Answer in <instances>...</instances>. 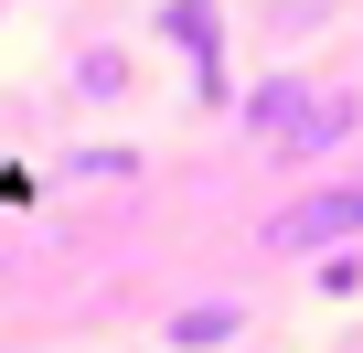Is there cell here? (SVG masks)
<instances>
[{"label":"cell","instance_id":"cell-1","mask_svg":"<svg viewBox=\"0 0 363 353\" xmlns=\"http://www.w3.org/2000/svg\"><path fill=\"white\" fill-rule=\"evenodd\" d=\"M342 236H363V183H331V193H299L289 214H267V257H310Z\"/></svg>","mask_w":363,"mask_h":353},{"label":"cell","instance_id":"cell-2","mask_svg":"<svg viewBox=\"0 0 363 353\" xmlns=\"http://www.w3.org/2000/svg\"><path fill=\"white\" fill-rule=\"evenodd\" d=\"M160 33L193 54L203 97H235V86H225V22H214V0H160Z\"/></svg>","mask_w":363,"mask_h":353},{"label":"cell","instance_id":"cell-3","mask_svg":"<svg viewBox=\"0 0 363 353\" xmlns=\"http://www.w3.org/2000/svg\"><path fill=\"white\" fill-rule=\"evenodd\" d=\"M352 129H363V97H352V86H331V97H310V107H299V129L278 139V161H320V150H342Z\"/></svg>","mask_w":363,"mask_h":353},{"label":"cell","instance_id":"cell-4","mask_svg":"<svg viewBox=\"0 0 363 353\" xmlns=\"http://www.w3.org/2000/svg\"><path fill=\"white\" fill-rule=\"evenodd\" d=\"M299 107H310V86H299V75H278L267 97H246V129H257V139H289V129H299Z\"/></svg>","mask_w":363,"mask_h":353},{"label":"cell","instance_id":"cell-5","mask_svg":"<svg viewBox=\"0 0 363 353\" xmlns=\"http://www.w3.org/2000/svg\"><path fill=\"white\" fill-rule=\"evenodd\" d=\"M235 321H246L235 300H193V310H182V321H171V342H182V353H214V342H225Z\"/></svg>","mask_w":363,"mask_h":353},{"label":"cell","instance_id":"cell-6","mask_svg":"<svg viewBox=\"0 0 363 353\" xmlns=\"http://www.w3.org/2000/svg\"><path fill=\"white\" fill-rule=\"evenodd\" d=\"M75 86H86V97H118V86H128V54H118V43H107V54H75Z\"/></svg>","mask_w":363,"mask_h":353}]
</instances>
